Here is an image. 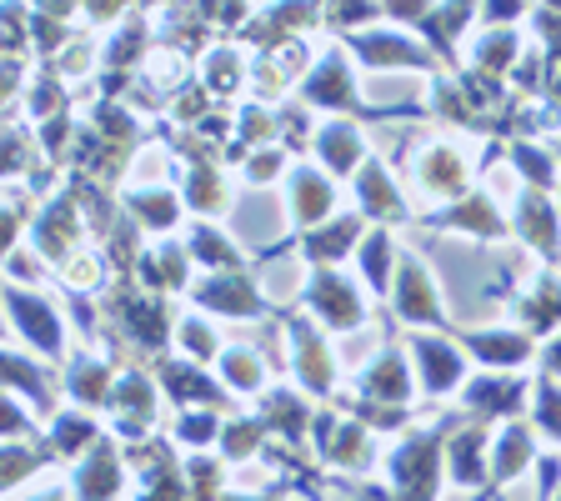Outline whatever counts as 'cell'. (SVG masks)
<instances>
[{
  "mask_svg": "<svg viewBox=\"0 0 561 501\" xmlns=\"http://www.w3.org/2000/svg\"><path fill=\"white\" fill-rule=\"evenodd\" d=\"M306 96H311V101H326V106H346V101H351V76L341 71V61L321 66V76L306 81Z\"/></svg>",
  "mask_w": 561,
  "mask_h": 501,
  "instance_id": "cell-9",
  "label": "cell"
},
{
  "mask_svg": "<svg viewBox=\"0 0 561 501\" xmlns=\"http://www.w3.org/2000/svg\"><path fill=\"white\" fill-rule=\"evenodd\" d=\"M96 436V426L86 421V416H61L56 421V446H66V451H76L81 441H91Z\"/></svg>",
  "mask_w": 561,
  "mask_h": 501,
  "instance_id": "cell-20",
  "label": "cell"
},
{
  "mask_svg": "<svg viewBox=\"0 0 561 501\" xmlns=\"http://www.w3.org/2000/svg\"><path fill=\"white\" fill-rule=\"evenodd\" d=\"M396 296H401V316H411V321H441L436 296H431V286H426V276H421L416 261L401 266V286H396Z\"/></svg>",
  "mask_w": 561,
  "mask_h": 501,
  "instance_id": "cell-3",
  "label": "cell"
},
{
  "mask_svg": "<svg viewBox=\"0 0 561 501\" xmlns=\"http://www.w3.org/2000/svg\"><path fill=\"white\" fill-rule=\"evenodd\" d=\"M521 381H476L471 386V401L486 406V411H516L521 406Z\"/></svg>",
  "mask_w": 561,
  "mask_h": 501,
  "instance_id": "cell-12",
  "label": "cell"
},
{
  "mask_svg": "<svg viewBox=\"0 0 561 501\" xmlns=\"http://www.w3.org/2000/svg\"><path fill=\"white\" fill-rule=\"evenodd\" d=\"M191 246H196V256H201V261H221V266H231V261H236V251H231L216 231H206V226L196 231V241H191Z\"/></svg>",
  "mask_w": 561,
  "mask_h": 501,
  "instance_id": "cell-21",
  "label": "cell"
},
{
  "mask_svg": "<svg viewBox=\"0 0 561 501\" xmlns=\"http://www.w3.org/2000/svg\"><path fill=\"white\" fill-rule=\"evenodd\" d=\"M526 311H531V326H556V316H561V286H556V281H546V286H541V296H536Z\"/></svg>",
  "mask_w": 561,
  "mask_h": 501,
  "instance_id": "cell-18",
  "label": "cell"
},
{
  "mask_svg": "<svg viewBox=\"0 0 561 501\" xmlns=\"http://www.w3.org/2000/svg\"><path fill=\"white\" fill-rule=\"evenodd\" d=\"M196 296H201L206 306L226 311V316H251V311H256V296H251L246 276H221V281H206Z\"/></svg>",
  "mask_w": 561,
  "mask_h": 501,
  "instance_id": "cell-4",
  "label": "cell"
},
{
  "mask_svg": "<svg viewBox=\"0 0 561 501\" xmlns=\"http://www.w3.org/2000/svg\"><path fill=\"white\" fill-rule=\"evenodd\" d=\"M291 186H296V216H301V221H316V216L331 206V186H326L316 171H296Z\"/></svg>",
  "mask_w": 561,
  "mask_h": 501,
  "instance_id": "cell-11",
  "label": "cell"
},
{
  "mask_svg": "<svg viewBox=\"0 0 561 501\" xmlns=\"http://www.w3.org/2000/svg\"><path fill=\"white\" fill-rule=\"evenodd\" d=\"M131 206H136V211H146V216H151V221H161V226L176 216V201H171V196H131Z\"/></svg>",
  "mask_w": 561,
  "mask_h": 501,
  "instance_id": "cell-25",
  "label": "cell"
},
{
  "mask_svg": "<svg viewBox=\"0 0 561 501\" xmlns=\"http://www.w3.org/2000/svg\"><path fill=\"white\" fill-rule=\"evenodd\" d=\"M361 206H371V211H401V201L391 196V181H386L381 166H366V176H361Z\"/></svg>",
  "mask_w": 561,
  "mask_h": 501,
  "instance_id": "cell-15",
  "label": "cell"
},
{
  "mask_svg": "<svg viewBox=\"0 0 561 501\" xmlns=\"http://www.w3.org/2000/svg\"><path fill=\"white\" fill-rule=\"evenodd\" d=\"M321 156L331 161V171H351L356 156H361L356 131H351V126H326V131H321Z\"/></svg>",
  "mask_w": 561,
  "mask_h": 501,
  "instance_id": "cell-10",
  "label": "cell"
},
{
  "mask_svg": "<svg viewBox=\"0 0 561 501\" xmlns=\"http://www.w3.org/2000/svg\"><path fill=\"white\" fill-rule=\"evenodd\" d=\"M416 356L426 361V386H431V391H446V386L461 376V356H456L451 346H441V341H426V336H421V341H416Z\"/></svg>",
  "mask_w": 561,
  "mask_h": 501,
  "instance_id": "cell-5",
  "label": "cell"
},
{
  "mask_svg": "<svg viewBox=\"0 0 561 501\" xmlns=\"http://www.w3.org/2000/svg\"><path fill=\"white\" fill-rule=\"evenodd\" d=\"M471 346H476V356L491 361V366H516V361H526V351H531V341H526V336H511V331L471 336Z\"/></svg>",
  "mask_w": 561,
  "mask_h": 501,
  "instance_id": "cell-6",
  "label": "cell"
},
{
  "mask_svg": "<svg viewBox=\"0 0 561 501\" xmlns=\"http://www.w3.org/2000/svg\"><path fill=\"white\" fill-rule=\"evenodd\" d=\"M231 376H236V381H246V386H256V376H261V366H256L251 356H231Z\"/></svg>",
  "mask_w": 561,
  "mask_h": 501,
  "instance_id": "cell-30",
  "label": "cell"
},
{
  "mask_svg": "<svg viewBox=\"0 0 561 501\" xmlns=\"http://www.w3.org/2000/svg\"><path fill=\"white\" fill-rule=\"evenodd\" d=\"M116 486H121L116 461H111V451L101 446V451H96V461H91V466H81V501H106Z\"/></svg>",
  "mask_w": 561,
  "mask_h": 501,
  "instance_id": "cell-8",
  "label": "cell"
},
{
  "mask_svg": "<svg viewBox=\"0 0 561 501\" xmlns=\"http://www.w3.org/2000/svg\"><path fill=\"white\" fill-rule=\"evenodd\" d=\"M541 426L551 436H561V391L551 381H541Z\"/></svg>",
  "mask_w": 561,
  "mask_h": 501,
  "instance_id": "cell-24",
  "label": "cell"
},
{
  "mask_svg": "<svg viewBox=\"0 0 561 501\" xmlns=\"http://www.w3.org/2000/svg\"><path fill=\"white\" fill-rule=\"evenodd\" d=\"M351 236H356V221H336L326 236H311V241H306V251H311L316 261H331V256H341V246H346Z\"/></svg>",
  "mask_w": 561,
  "mask_h": 501,
  "instance_id": "cell-16",
  "label": "cell"
},
{
  "mask_svg": "<svg viewBox=\"0 0 561 501\" xmlns=\"http://www.w3.org/2000/svg\"><path fill=\"white\" fill-rule=\"evenodd\" d=\"M101 386H106V371H101L96 361L76 371V396H81V401H101V396H106Z\"/></svg>",
  "mask_w": 561,
  "mask_h": 501,
  "instance_id": "cell-23",
  "label": "cell"
},
{
  "mask_svg": "<svg viewBox=\"0 0 561 501\" xmlns=\"http://www.w3.org/2000/svg\"><path fill=\"white\" fill-rule=\"evenodd\" d=\"M516 166H521V171H531V181H546V176H551V171H546V161L536 156V146H521V151H516Z\"/></svg>",
  "mask_w": 561,
  "mask_h": 501,
  "instance_id": "cell-28",
  "label": "cell"
},
{
  "mask_svg": "<svg viewBox=\"0 0 561 501\" xmlns=\"http://www.w3.org/2000/svg\"><path fill=\"white\" fill-rule=\"evenodd\" d=\"M361 266H366L371 286H386V236H381V231L366 241V251H361Z\"/></svg>",
  "mask_w": 561,
  "mask_h": 501,
  "instance_id": "cell-22",
  "label": "cell"
},
{
  "mask_svg": "<svg viewBox=\"0 0 561 501\" xmlns=\"http://www.w3.org/2000/svg\"><path fill=\"white\" fill-rule=\"evenodd\" d=\"M406 386H411V381H406L401 356H386V361L366 376V391H371V396H391V401H396V396H406Z\"/></svg>",
  "mask_w": 561,
  "mask_h": 501,
  "instance_id": "cell-13",
  "label": "cell"
},
{
  "mask_svg": "<svg viewBox=\"0 0 561 501\" xmlns=\"http://www.w3.org/2000/svg\"><path fill=\"white\" fill-rule=\"evenodd\" d=\"M186 346H191V356H216V336L201 321H186Z\"/></svg>",
  "mask_w": 561,
  "mask_h": 501,
  "instance_id": "cell-26",
  "label": "cell"
},
{
  "mask_svg": "<svg viewBox=\"0 0 561 501\" xmlns=\"http://www.w3.org/2000/svg\"><path fill=\"white\" fill-rule=\"evenodd\" d=\"M546 366H551V371H561V336H556V346H551V356H546Z\"/></svg>",
  "mask_w": 561,
  "mask_h": 501,
  "instance_id": "cell-31",
  "label": "cell"
},
{
  "mask_svg": "<svg viewBox=\"0 0 561 501\" xmlns=\"http://www.w3.org/2000/svg\"><path fill=\"white\" fill-rule=\"evenodd\" d=\"M521 211H531V221H521V226L531 231V241H536L541 251H556V216H551V206H546L541 196H526Z\"/></svg>",
  "mask_w": 561,
  "mask_h": 501,
  "instance_id": "cell-14",
  "label": "cell"
},
{
  "mask_svg": "<svg viewBox=\"0 0 561 501\" xmlns=\"http://www.w3.org/2000/svg\"><path fill=\"white\" fill-rule=\"evenodd\" d=\"M181 436H186V441H211V436H216V421H211V416H186V421H181Z\"/></svg>",
  "mask_w": 561,
  "mask_h": 501,
  "instance_id": "cell-27",
  "label": "cell"
},
{
  "mask_svg": "<svg viewBox=\"0 0 561 501\" xmlns=\"http://www.w3.org/2000/svg\"><path fill=\"white\" fill-rule=\"evenodd\" d=\"M356 46H361V56H366L371 66H386V61H416V66H421V61H426V56H421L411 41H401V36H386V31H376V36H361Z\"/></svg>",
  "mask_w": 561,
  "mask_h": 501,
  "instance_id": "cell-7",
  "label": "cell"
},
{
  "mask_svg": "<svg viewBox=\"0 0 561 501\" xmlns=\"http://www.w3.org/2000/svg\"><path fill=\"white\" fill-rule=\"evenodd\" d=\"M311 301H316V311H321L331 326H356V321H361V301H356V291H351L336 271H321V276H316Z\"/></svg>",
  "mask_w": 561,
  "mask_h": 501,
  "instance_id": "cell-2",
  "label": "cell"
},
{
  "mask_svg": "<svg viewBox=\"0 0 561 501\" xmlns=\"http://www.w3.org/2000/svg\"><path fill=\"white\" fill-rule=\"evenodd\" d=\"M166 381H176V386H181V391H176L181 401H206V396L216 401V396H221L211 381H201V376H191V371H181V366H171V371H166Z\"/></svg>",
  "mask_w": 561,
  "mask_h": 501,
  "instance_id": "cell-19",
  "label": "cell"
},
{
  "mask_svg": "<svg viewBox=\"0 0 561 501\" xmlns=\"http://www.w3.org/2000/svg\"><path fill=\"white\" fill-rule=\"evenodd\" d=\"M6 306H11L16 326H21L46 356H61V326H56V316H51L46 301H31L26 291H6Z\"/></svg>",
  "mask_w": 561,
  "mask_h": 501,
  "instance_id": "cell-1",
  "label": "cell"
},
{
  "mask_svg": "<svg viewBox=\"0 0 561 501\" xmlns=\"http://www.w3.org/2000/svg\"><path fill=\"white\" fill-rule=\"evenodd\" d=\"M526 456H531V441H526V431L516 426V431H511V436L501 441V456H496V476H501V481H506V476H516V466H521Z\"/></svg>",
  "mask_w": 561,
  "mask_h": 501,
  "instance_id": "cell-17",
  "label": "cell"
},
{
  "mask_svg": "<svg viewBox=\"0 0 561 501\" xmlns=\"http://www.w3.org/2000/svg\"><path fill=\"white\" fill-rule=\"evenodd\" d=\"M256 431H261V426H231V436H226L231 456H246V451L256 446Z\"/></svg>",
  "mask_w": 561,
  "mask_h": 501,
  "instance_id": "cell-29",
  "label": "cell"
}]
</instances>
